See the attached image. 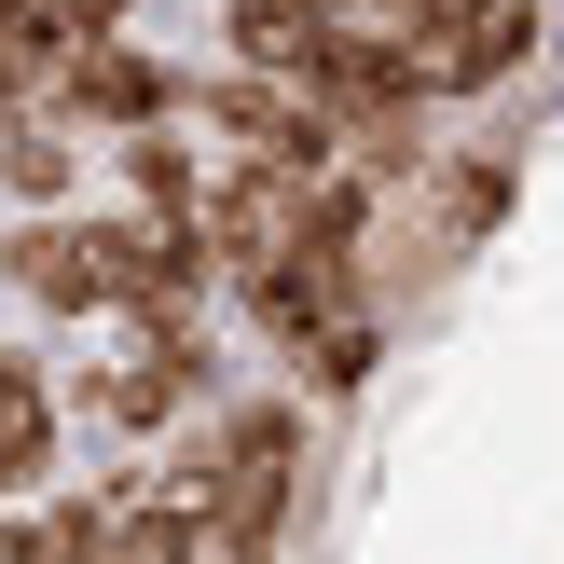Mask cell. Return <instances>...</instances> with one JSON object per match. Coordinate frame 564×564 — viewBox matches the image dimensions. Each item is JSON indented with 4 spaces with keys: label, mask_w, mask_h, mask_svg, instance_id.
<instances>
[{
    "label": "cell",
    "mask_w": 564,
    "mask_h": 564,
    "mask_svg": "<svg viewBox=\"0 0 564 564\" xmlns=\"http://www.w3.org/2000/svg\"><path fill=\"white\" fill-rule=\"evenodd\" d=\"M510 207H523V165H510V152H482V138H427V165H400L386 207H372V235H358L372 303L400 317V303L455 290V275L510 235Z\"/></svg>",
    "instance_id": "6da1fadb"
},
{
    "label": "cell",
    "mask_w": 564,
    "mask_h": 564,
    "mask_svg": "<svg viewBox=\"0 0 564 564\" xmlns=\"http://www.w3.org/2000/svg\"><path fill=\"white\" fill-rule=\"evenodd\" d=\"M110 330H124V345H110V358H83L55 400H69L83 427H110L124 455H152L165 427H193V413L235 386V358H220V303H207V317H152V330H138V317H110Z\"/></svg>",
    "instance_id": "7a4b0ae2"
},
{
    "label": "cell",
    "mask_w": 564,
    "mask_h": 564,
    "mask_svg": "<svg viewBox=\"0 0 564 564\" xmlns=\"http://www.w3.org/2000/svg\"><path fill=\"white\" fill-rule=\"evenodd\" d=\"M42 110H55V124H83V138L180 124V110H193V69H180L165 42H138V28H83V42L42 69Z\"/></svg>",
    "instance_id": "3957f363"
},
{
    "label": "cell",
    "mask_w": 564,
    "mask_h": 564,
    "mask_svg": "<svg viewBox=\"0 0 564 564\" xmlns=\"http://www.w3.org/2000/svg\"><path fill=\"white\" fill-rule=\"evenodd\" d=\"M97 235H110V317H207L220 303V248H207V220L193 207H97Z\"/></svg>",
    "instance_id": "277c9868"
},
{
    "label": "cell",
    "mask_w": 564,
    "mask_h": 564,
    "mask_svg": "<svg viewBox=\"0 0 564 564\" xmlns=\"http://www.w3.org/2000/svg\"><path fill=\"white\" fill-rule=\"evenodd\" d=\"M345 303H372V262H358V248H275V262L220 275V317H235L248 358H290L303 330H330Z\"/></svg>",
    "instance_id": "5b68a950"
},
{
    "label": "cell",
    "mask_w": 564,
    "mask_h": 564,
    "mask_svg": "<svg viewBox=\"0 0 564 564\" xmlns=\"http://www.w3.org/2000/svg\"><path fill=\"white\" fill-rule=\"evenodd\" d=\"M0 290H14L28 317H55V330H97L110 317V235H97V207H14L0 220Z\"/></svg>",
    "instance_id": "8992f818"
},
{
    "label": "cell",
    "mask_w": 564,
    "mask_h": 564,
    "mask_svg": "<svg viewBox=\"0 0 564 564\" xmlns=\"http://www.w3.org/2000/svg\"><path fill=\"white\" fill-rule=\"evenodd\" d=\"M0 207H83V124H55L42 97L0 110Z\"/></svg>",
    "instance_id": "52a82bcc"
},
{
    "label": "cell",
    "mask_w": 564,
    "mask_h": 564,
    "mask_svg": "<svg viewBox=\"0 0 564 564\" xmlns=\"http://www.w3.org/2000/svg\"><path fill=\"white\" fill-rule=\"evenodd\" d=\"M275 372H290V386H303L317 413L372 400V372H386V303H345V317H330V330H303V345L275 358Z\"/></svg>",
    "instance_id": "ba28073f"
},
{
    "label": "cell",
    "mask_w": 564,
    "mask_h": 564,
    "mask_svg": "<svg viewBox=\"0 0 564 564\" xmlns=\"http://www.w3.org/2000/svg\"><path fill=\"white\" fill-rule=\"evenodd\" d=\"M55 427H69V400H55V372L28 345H0V496L55 482Z\"/></svg>",
    "instance_id": "9c48e42d"
},
{
    "label": "cell",
    "mask_w": 564,
    "mask_h": 564,
    "mask_svg": "<svg viewBox=\"0 0 564 564\" xmlns=\"http://www.w3.org/2000/svg\"><path fill=\"white\" fill-rule=\"evenodd\" d=\"M110 180H124V207H193V193H207L193 110H180V124H124V138H110Z\"/></svg>",
    "instance_id": "30bf717a"
},
{
    "label": "cell",
    "mask_w": 564,
    "mask_h": 564,
    "mask_svg": "<svg viewBox=\"0 0 564 564\" xmlns=\"http://www.w3.org/2000/svg\"><path fill=\"white\" fill-rule=\"evenodd\" d=\"M330 28V0H220V55H248V69H303Z\"/></svg>",
    "instance_id": "8fae6325"
},
{
    "label": "cell",
    "mask_w": 564,
    "mask_h": 564,
    "mask_svg": "<svg viewBox=\"0 0 564 564\" xmlns=\"http://www.w3.org/2000/svg\"><path fill=\"white\" fill-rule=\"evenodd\" d=\"M0 28H14V42L42 55V69H55V55H69V14H55V0H0Z\"/></svg>",
    "instance_id": "7c38bea8"
},
{
    "label": "cell",
    "mask_w": 564,
    "mask_h": 564,
    "mask_svg": "<svg viewBox=\"0 0 564 564\" xmlns=\"http://www.w3.org/2000/svg\"><path fill=\"white\" fill-rule=\"evenodd\" d=\"M28 97H42V55H28L14 28H0V110H28Z\"/></svg>",
    "instance_id": "4fadbf2b"
},
{
    "label": "cell",
    "mask_w": 564,
    "mask_h": 564,
    "mask_svg": "<svg viewBox=\"0 0 564 564\" xmlns=\"http://www.w3.org/2000/svg\"><path fill=\"white\" fill-rule=\"evenodd\" d=\"M330 14H345V28H413L427 0H330Z\"/></svg>",
    "instance_id": "5bb4252c"
},
{
    "label": "cell",
    "mask_w": 564,
    "mask_h": 564,
    "mask_svg": "<svg viewBox=\"0 0 564 564\" xmlns=\"http://www.w3.org/2000/svg\"><path fill=\"white\" fill-rule=\"evenodd\" d=\"M55 14H69V42H83V28H138V0H55Z\"/></svg>",
    "instance_id": "9a60e30c"
}]
</instances>
